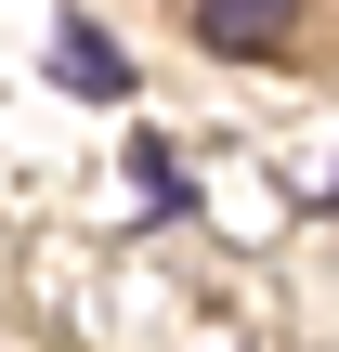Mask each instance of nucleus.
I'll list each match as a JSON object with an SVG mask.
<instances>
[{
	"label": "nucleus",
	"instance_id": "f03ea898",
	"mask_svg": "<svg viewBox=\"0 0 339 352\" xmlns=\"http://www.w3.org/2000/svg\"><path fill=\"white\" fill-rule=\"evenodd\" d=\"M52 78H65L78 104H118V91H131V65L105 52V26H65V39H52Z\"/></svg>",
	"mask_w": 339,
	"mask_h": 352
},
{
	"label": "nucleus",
	"instance_id": "f257e3e1",
	"mask_svg": "<svg viewBox=\"0 0 339 352\" xmlns=\"http://www.w3.org/2000/svg\"><path fill=\"white\" fill-rule=\"evenodd\" d=\"M287 26H300V0H196V39H209V52H235V65H248V52H274Z\"/></svg>",
	"mask_w": 339,
	"mask_h": 352
}]
</instances>
